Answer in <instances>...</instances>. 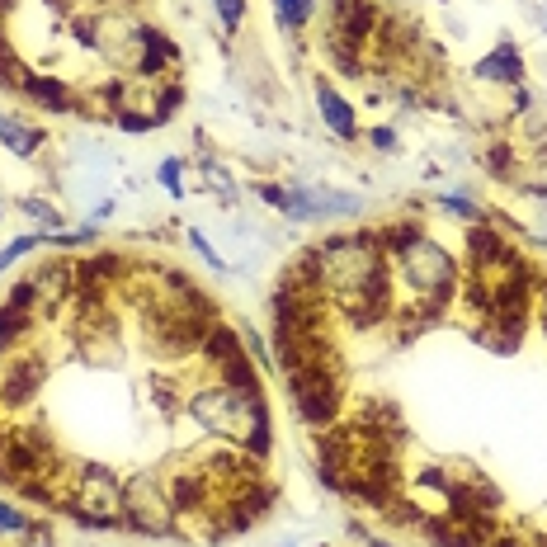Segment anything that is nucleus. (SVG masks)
Wrapping results in <instances>:
<instances>
[{
	"mask_svg": "<svg viewBox=\"0 0 547 547\" xmlns=\"http://www.w3.org/2000/svg\"><path fill=\"white\" fill-rule=\"evenodd\" d=\"M392 265H397L401 283H406L420 302L444 307V302L458 293V260L425 232H415L406 246L392 250Z\"/></svg>",
	"mask_w": 547,
	"mask_h": 547,
	"instance_id": "f257e3e1",
	"label": "nucleus"
},
{
	"mask_svg": "<svg viewBox=\"0 0 547 547\" xmlns=\"http://www.w3.org/2000/svg\"><path fill=\"white\" fill-rule=\"evenodd\" d=\"M184 406H189V415H194L199 425H208L213 434L232 439V444H246V434L255 430L260 420H269L265 397H241V392L227 387V382H213V387L189 392Z\"/></svg>",
	"mask_w": 547,
	"mask_h": 547,
	"instance_id": "f03ea898",
	"label": "nucleus"
},
{
	"mask_svg": "<svg viewBox=\"0 0 547 547\" xmlns=\"http://www.w3.org/2000/svg\"><path fill=\"white\" fill-rule=\"evenodd\" d=\"M71 481H76L67 496L71 519H81L90 529H123V524H128V519H123V481H118L109 467L81 463Z\"/></svg>",
	"mask_w": 547,
	"mask_h": 547,
	"instance_id": "7ed1b4c3",
	"label": "nucleus"
},
{
	"mask_svg": "<svg viewBox=\"0 0 547 547\" xmlns=\"http://www.w3.org/2000/svg\"><path fill=\"white\" fill-rule=\"evenodd\" d=\"M123 519H128V529L147 533V538H170L180 529V514H175V500H170L161 472H137L123 481Z\"/></svg>",
	"mask_w": 547,
	"mask_h": 547,
	"instance_id": "20e7f679",
	"label": "nucleus"
},
{
	"mask_svg": "<svg viewBox=\"0 0 547 547\" xmlns=\"http://www.w3.org/2000/svg\"><path fill=\"white\" fill-rule=\"evenodd\" d=\"M288 397L298 406V415L316 430H326L340 420V401H345V387H340V364L326 359V364H302L288 373Z\"/></svg>",
	"mask_w": 547,
	"mask_h": 547,
	"instance_id": "39448f33",
	"label": "nucleus"
},
{
	"mask_svg": "<svg viewBox=\"0 0 547 547\" xmlns=\"http://www.w3.org/2000/svg\"><path fill=\"white\" fill-rule=\"evenodd\" d=\"M48 382V364L38 359V354H15L10 368H5V378H0V401L19 411V406H29L38 397V387Z\"/></svg>",
	"mask_w": 547,
	"mask_h": 547,
	"instance_id": "423d86ee",
	"label": "nucleus"
},
{
	"mask_svg": "<svg viewBox=\"0 0 547 547\" xmlns=\"http://www.w3.org/2000/svg\"><path fill=\"white\" fill-rule=\"evenodd\" d=\"M29 283H34L38 312H52V307H62V302L76 293V265H67V260L38 265L34 274H29Z\"/></svg>",
	"mask_w": 547,
	"mask_h": 547,
	"instance_id": "0eeeda50",
	"label": "nucleus"
},
{
	"mask_svg": "<svg viewBox=\"0 0 547 547\" xmlns=\"http://www.w3.org/2000/svg\"><path fill=\"white\" fill-rule=\"evenodd\" d=\"M312 95H316V109H321V123H326L335 137L354 142V133H359V114H354V104H349L331 81H312Z\"/></svg>",
	"mask_w": 547,
	"mask_h": 547,
	"instance_id": "6e6552de",
	"label": "nucleus"
},
{
	"mask_svg": "<svg viewBox=\"0 0 547 547\" xmlns=\"http://www.w3.org/2000/svg\"><path fill=\"white\" fill-rule=\"evenodd\" d=\"M19 95L38 109H48V114H71L76 109V95H71V85L62 76H43V71H29L24 85H19Z\"/></svg>",
	"mask_w": 547,
	"mask_h": 547,
	"instance_id": "1a4fd4ad",
	"label": "nucleus"
},
{
	"mask_svg": "<svg viewBox=\"0 0 547 547\" xmlns=\"http://www.w3.org/2000/svg\"><path fill=\"white\" fill-rule=\"evenodd\" d=\"M175 62H180V48H175V38L161 34V29H151V24H147V34H142V48H137L133 71L151 81V76H161V71H170Z\"/></svg>",
	"mask_w": 547,
	"mask_h": 547,
	"instance_id": "9d476101",
	"label": "nucleus"
},
{
	"mask_svg": "<svg viewBox=\"0 0 547 547\" xmlns=\"http://www.w3.org/2000/svg\"><path fill=\"white\" fill-rule=\"evenodd\" d=\"M0 147H10L19 161H29V156H38V151L48 147V128H38V123H24V118L0 114Z\"/></svg>",
	"mask_w": 547,
	"mask_h": 547,
	"instance_id": "9b49d317",
	"label": "nucleus"
},
{
	"mask_svg": "<svg viewBox=\"0 0 547 547\" xmlns=\"http://www.w3.org/2000/svg\"><path fill=\"white\" fill-rule=\"evenodd\" d=\"M123 274H128L123 255L104 250V255H90V260H81V265H76V288H109V283L123 279Z\"/></svg>",
	"mask_w": 547,
	"mask_h": 547,
	"instance_id": "f8f14e48",
	"label": "nucleus"
},
{
	"mask_svg": "<svg viewBox=\"0 0 547 547\" xmlns=\"http://www.w3.org/2000/svg\"><path fill=\"white\" fill-rule=\"evenodd\" d=\"M477 76L481 81H500V85H524V62H519V52L505 43V48H496L491 57H481Z\"/></svg>",
	"mask_w": 547,
	"mask_h": 547,
	"instance_id": "ddd939ff",
	"label": "nucleus"
},
{
	"mask_svg": "<svg viewBox=\"0 0 547 547\" xmlns=\"http://www.w3.org/2000/svg\"><path fill=\"white\" fill-rule=\"evenodd\" d=\"M505 250H510V241L500 232H491V227H472L467 232V265H491Z\"/></svg>",
	"mask_w": 547,
	"mask_h": 547,
	"instance_id": "4468645a",
	"label": "nucleus"
},
{
	"mask_svg": "<svg viewBox=\"0 0 547 547\" xmlns=\"http://www.w3.org/2000/svg\"><path fill=\"white\" fill-rule=\"evenodd\" d=\"M29 326H34V312H24L15 302H0V345L15 349L19 340L29 335Z\"/></svg>",
	"mask_w": 547,
	"mask_h": 547,
	"instance_id": "2eb2a0df",
	"label": "nucleus"
},
{
	"mask_svg": "<svg viewBox=\"0 0 547 547\" xmlns=\"http://www.w3.org/2000/svg\"><path fill=\"white\" fill-rule=\"evenodd\" d=\"M274 19H279L288 34H298L316 19V0H274Z\"/></svg>",
	"mask_w": 547,
	"mask_h": 547,
	"instance_id": "dca6fc26",
	"label": "nucleus"
},
{
	"mask_svg": "<svg viewBox=\"0 0 547 547\" xmlns=\"http://www.w3.org/2000/svg\"><path fill=\"white\" fill-rule=\"evenodd\" d=\"M24 76H29V67L19 62V52L10 48V38L0 34V90H15V95H19Z\"/></svg>",
	"mask_w": 547,
	"mask_h": 547,
	"instance_id": "f3484780",
	"label": "nucleus"
},
{
	"mask_svg": "<svg viewBox=\"0 0 547 547\" xmlns=\"http://www.w3.org/2000/svg\"><path fill=\"white\" fill-rule=\"evenodd\" d=\"M213 10H217V19H222L227 34H236V29L246 24V0H213Z\"/></svg>",
	"mask_w": 547,
	"mask_h": 547,
	"instance_id": "a211bd4d",
	"label": "nucleus"
},
{
	"mask_svg": "<svg viewBox=\"0 0 547 547\" xmlns=\"http://www.w3.org/2000/svg\"><path fill=\"white\" fill-rule=\"evenodd\" d=\"M43 241H48V236H19V241H10V246L0 250V274L15 265V260H24V255H29L34 246H43Z\"/></svg>",
	"mask_w": 547,
	"mask_h": 547,
	"instance_id": "6ab92c4d",
	"label": "nucleus"
},
{
	"mask_svg": "<svg viewBox=\"0 0 547 547\" xmlns=\"http://www.w3.org/2000/svg\"><path fill=\"white\" fill-rule=\"evenodd\" d=\"M38 524L34 519H29V514H19L15 505H5V500H0V533H34Z\"/></svg>",
	"mask_w": 547,
	"mask_h": 547,
	"instance_id": "aec40b11",
	"label": "nucleus"
},
{
	"mask_svg": "<svg viewBox=\"0 0 547 547\" xmlns=\"http://www.w3.org/2000/svg\"><path fill=\"white\" fill-rule=\"evenodd\" d=\"M156 175H161V184L170 189V199H184V161H175V156H170V161H161V170H156Z\"/></svg>",
	"mask_w": 547,
	"mask_h": 547,
	"instance_id": "412c9836",
	"label": "nucleus"
},
{
	"mask_svg": "<svg viewBox=\"0 0 547 547\" xmlns=\"http://www.w3.org/2000/svg\"><path fill=\"white\" fill-rule=\"evenodd\" d=\"M255 194H260V199H265L269 208H279V213H288V208H293V194H288L283 184H260Z\"/></svg>",
	"mask_w": 547,
	"mask_h": 547,
	"instance_id": "4be33fe9",
	"label": "nucleus"
},
{
	"mask_svg": "<svg viewBox=\"0 0 547 547\" xmlns=\"http://www.w3.org/2000/svg\"><path fill=\"white\" fill-rule=\"evenodd\" d=\"M444 208H448V213H458V217H467V222H481V208L472 199H463V194H448Z\"/></svg>",
	"mask_w": 547,
	"mask_h": 547,
	"instance_id": "5701e85b",
	"label": "nucleus"
},
{
	"mask_svg": "<svg viewBox=\"0 0 547 547\" xmlns=\"http://www.w3.org/2000/svg\"><path fill=\"white\" fill-rule=\"evenodd\" d=\"M491 175H500V180H510V175H514L510 147H491Z\"/></svg>",
	"mask_w": 547,
	"mask_h": 547,
	"instance_id": "b1692460",
	"label": "nucleus"
},
{
	"mask_svg": "<svg viewBox=\"0 0 547 547\" xmlns=\"http://www.w3.org/2000/svg\"><path fill=\"white\" fill-rule=\"evenodd\" d=\"M24 213L38 217V222H48V227H62V217H57V208H48V203H38V199H24Z\"/></svg>",
	"mask_w": 547,
	"mask_h": 547,
	"instance_id": "393cba45",
	"label": "nucleus"
},
{
	"mask_svg": "<svg viewBox=\"0 0 547 547\" xmlns=\"http://www.w3.org/2000/svg\"><path fill=\"white\" fill-rule=\"evenodd\" d=\"M189 246L199 250V255H203V260H208V265H213V269H222V260H217V250L208 246V236H203L199 227H194V232H189Z\"/></svg>",
	"mask_w": 547,
	"mask_h": 547,
	"instance_id": "a878e982",
	"label": "nucleus"
},
{
	"mask_svg": "<svg viewBox=\"0 0 547 547\" xmlns=\"http://www.w3.org/2000/svg\"><path fill=\"white\" fill-rule=\"evenodd\" d=\"M373 147L392 151V147H397V133H392V128H373Z\"/></svg>",
	"mask_w": 547,
	"mask_h": 547,
	"instance_id": "bb28decb",
	"label": "nucleus"
},
{
	"mask_svg": "<svg viewBox=\"0 0 547 547\" xmlns=\"http://www.w3.org/2000/svg\"><path fill=\"white\" fill-rule=\"evenodd\" d=\"M0 448H5V425H0Z\"/></svg>",
	"mask_w": 547,
	"mask_h": 547,
	"instance_id": "cd10ccee",
	"label": "nucleus"
},
{
	"mask_svg": "<svg viewBox=\"0 0 547 547\" xmlns=\"http://www.w3.org/2000/svg\"><path fill=\"white\" fill-rule=\"evenodd\" d=\"M128 5H137V0H128Z\"/></svg>",
	"mask_w": 547,
	"mask_h": 547,
	"instance_id": "c85d7f7f",
	"label": "nucleus"
},
{
	"mask_svg": "<svg viewBox=\"0 0 547 547\" xmlns=\"http://www.w3.org/2000/svg\"><path fill=\"white\" fill-rule=\"evenodd\" d=\"M0 354H5V345H0Z\"/></svg>",
	"mask_w": 547,
	"mask_h": 547,
	"instance_id": "c756f323",
	"label": "nucleus"
}]
</instances>
